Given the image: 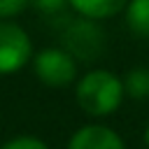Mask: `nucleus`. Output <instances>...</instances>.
<instances>
[{
    "instance_id": "1",
    "label": "nucleus",
    "mask_w": 149,
    "mask_h": 149,
    "mask_svg": "<svg viewBox=\"0 0 149 149\" xmlns=\"http://www.w3.org/2000/svg\"><path fill=\"white\" fill-rule=\"evenodd\" d=\"M126 98L123 79L105 68H93L77 77L74 81V100L84 114L91 119H105L114 114Z\"/></svg>"
},
{
    "instance_id": "2",
    "label": "nucleus",
    "mask_w": 149,
    "mask_h": 149,
    "mask_svg": "<svg viewBox=\"0 0 149 149\" xmlns=\"http://www.w3.org/2000/svg\"><path fill=\"white\" fill-rule=\"evenodd\" d=\"M33 72L40 84L49 88H65L77 81V58L65 47H44L33 54Z\"/></svg>"
},
{
    "instance_id": "3",
    "label": "nucleus",
    "mask_w": 149,
    "mask_h": 149,
    "mask_svg": "<svg viewBox=\"0 0 149 149\" xmlns=\"http://www.w3.org/2000/svg\"><path fill=\"white\" fill-rule=\"evenodd\" d=\"M33 40L14 19H0V77L21 72L33 61Z\"/></svg>"
},
{
    "instance_id": "4",
    "label": "nucleus",
    "mask_w": 149,
    "mask_h": 149,
    "mask_svg": "<svg viewBox=\"0 0 149 149\" xmlns=\"http://www.w3.org/2000/svg\"><path fill=\"white\" fill-rule=\"evenodd\" d=\"M63 44L77 61H95L102 51H105V30L100 26V21L95 19H86V16H77L72 21H68L65 30H63Z\"/></svg>"
},
{
    "instance_id": "5",
    "label": "nucleus",
    "mask_w": 149,
    "mask_h": 149,
    "mask_svg": "<svg viewBox=\"0 0 149 149\" xmlns=\"http://www.w3.org/2000/svg\"><path fill=\"white\" fill-rule=\"evenodd\" d=\"M65 149H126V142L105 123H86L70 135Z\"/></svg>"
},
{
    "instance_id": "6",
    "label": "nucleus",
    "mask_w": 149,
    "mask_h": 149,
    "mask_svg": "<svg viewBox=\"0 0 149 149\" xmlns=\"http://www.w3.org/2000/svg\"><path fill=\"white\" fill-rule=\"evenodd\" d=\"M126 5L128 0H68V7L77 16H86L95 21H105V19L121 14Z\"/></svg>"
},
{
    "instance_id": "7",
    "label": "nucleus",
    "mask_w": 149,
    "mask_h": 149,
    "mask_svg": "<svg viewBox=\"0 0 149 149\" xmlns=\"http://www.w3.org/2000/svg\"><path fill=\"white\" fill-rule=\"evenodd\" d=\"M123 16L133 35L149 40V0H128Z\"/></svg>"
},
{
    "instance_id": "8",
    "label": "nucleus",
    "mask_w": 149,
    "mask_h": 149,
    "mask_svg": "<svg viewBox=\"0 0 149 149\" xmlns=\"http://www.w3.org/2000/svg\"><path fill=\"white\" fill-rule=\"evenodd\" d=\"M123 91L133 100H149V68H130L123 77Z\"/></svg>"
},
{
    "instance_id": "9",
    "label": "nucleus",
    "mask_w": 149,
    "mask_h": 149,
    "mask_svg": "<svg viewBox=\"0 0 149 149\" xmlns=\"http://www.w3.org/2000/svg\"><path fill=\"white\" fill-rule=\"evenodd\" d=\"M0 149H49V144L35 135H16V137L7 140Z\"/></svg>"
},
{
    "instance_id": "10",
    "label": "nucleus",
    "mask_w": 149,
    "mask_h": 149,
    "mask_svg": "<svg viewBox=\"0 0 149 149\" xmlns=\"http://www.w3.org/2000/svg\"><path fill=\"white\" fill-rule=\"evenodd\" d=\"M30 0H0V19H16L28 9Z\"/></svg>"
},
{
    "instance_id": "11",
    "label": "nucleus",
    "mask_w": 149,
    "mask_h": 149,
    "mask_svg": "<svg viewBox=\"0 0 149 149\" xmlns=\"http://www.w3.org/2000/svg\"><path fill=\"white\" fill-rule=\"evenodd\" d=\"M30 7L42 14H58L68 7V0H30Z\"/></svg>"
},
{
    "instance_id": "12",
    "label": "nucleus",
    "mask_w": 149,
    "mask_h": 149,
    "mask_svg": "<svg viewBox=\"0 0 149 149\" xmlns=\"http://www.w3.org/2000/svg\"><path fill=\"white\" fill-rule=\"evenodd\" d=\"M142 140H144V147L149 149V123L144 126V133H142Z\"/></svg>"
}]
</instances>
